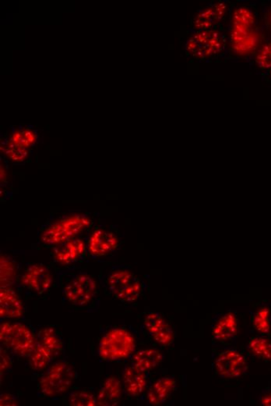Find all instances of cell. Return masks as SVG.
Listing matches in <instances>:
<instances>
[{"label":"cell","instance_id":"obj_3","mask_svg":"<svg viewBox=\"0 0 271 406\" xmlns=\"http://www.w3.org/2000/svg\"><path fill=\"white\" fill-rule=\"evenodd\" d=\"M0 340L15 354L30 356L37 340L27 326L22 324L3 323L0 326Z\"/></svg>","mask_w":271,"mask_h":406},{"label":"cell","instance_id":"obj_32","mask_svg":"<svg viewBox=\"0 0 271 406\" xmlns=\"http://www.w3.org/2000/svg\"><path fill=\"white\" fill-rule=\"evenodd\" d=\"M0 405H18L15 397L9 394H3L0 398Z\"/></svg>","mask_w":271,"mask_h":406},{"label":"cell","instance_id":"obj_25","mask_svg":"<svg viewBox=\"0 0 271 406\" xmlns=\"http://www.w3.org/2000/svg\"><path fill=\"white\" fill-rule=\"evenodd\" d=\"M1 150L4 154L13 162L22 163L29 156V149H23L13 143L9 137L1 142Z\"/></svg>","mask_w":271,"mask_h":406},{"label":"cell","instance_id":"obj_21","mask_svg":"<svg viewBox=\"0 0 271 406\" xmlns=\"http://www.w3.org/2000/svg\"><path fill=\"white\" fill-rule=\"evenodd\" d=\"M9 139L16 146L29 149L36 145L38 134L35 128L20 126L12 130Z\"/></svg>","mask_w":271,"mask_h":406},{"label":"cell","instance_id":"obj_33","mask_svg":"<svg viewBox=\"0 0 271 406\" xmlns=\"http://www.w3.org/2000/svg\"><path fill=\"white\" fill-rule=\"evenodd\" d=\"M270 76H271V72H270Z\"/></svg>","mask_w":271,"mask_h":406},{"label":"cell","instance_id":"obj_26","mask_svg":"<svg viewBox=\"0 0 271 406\" xmlns=\"http://www.w3.org/2000/svg\"><path fill=\"white\" fill-rule=\"evenodd\" d=\"M252 322L254 329L263 333L267 335L271 329V312L268 307H262L256 311L253 317Z\"/></svg>","mask_w":271,"mask_h":406},{"label":"cell","instance_id":"obj_10","mask_svg":"<svg viewBox=\"0 0 271 406\" xmlns=\"http://www.w3.org/2000/svg\"><path fill=\"white\" fill-rule=\"evenodd\" d=\"M22 283L30 290L42 294L49 290L54 278L47 267L42 264H33L24 271Z\"/></svg>","mask_w":271,"mask_h":406},{"label":"cell","instance_id":"obj_29","mask_svg":"<svg viewBox=\"0 0 271 406\" xmlns=\"http://www.w3.org/2000/svg\"><path fill=\"white\" fill-rule=\"evenodd\" d=\"M255 23V17L252 12L247 8L237 9L233 16V24L246 26L253 28Z\"/></svg>","mask_w":271,"mask_h":406},{"label":"cell","instance_id":"obj_24","mask_svg":"<svg viewBox=\"0 0 271 406\" xmlns=\"http://www.w3.org/2000/svg\"><path fill=\"white\" fill-rule=\"evenodd\" d=\"M249 349L253 354L265 361H271V342L263 337L253 338L249 340Z\"/></svg>","mask_w":271,"mask_h":406},{"label":"cell","instance_id":"obj_30","mask_svg":"<svg viewBox=\"0 0 271 406\" xmlns=\"http://www.w3.org/2000/svg\"><path fill=\"white\" fill-rule=\"evenodd\" d=\"M257 66L261 70L271 69V43H269L261 50L256 58Z\"/></svg>","mask_w":271,"mask_h":406},{"label":"cell","instance_id":"obj_7","mask_svg":"<svg viewBox=\"0 0 271 406\" xmlns=\"http://www.w3.org/2000/svg\"><path fill=\"white\" fill-rule=\"evenodd\" d=\"M96 290L97 284L93 278L88 274H77L65 285L64 294L70 303L84 306L91 302Z\"/></svg>","mask_w":271,"mask_h":406},{"label":"cell","instance_id":"obj_9","mask_svg":"<svg viewBox=\"0 0 271 406\" xmlns=\"http://www.w3.org/2000/svg\"><path fill=\"white\" fill-rule=\"evenodd\" d=\"M87 252L94 257H102L114 252L118 246L114 232L98 228L91 233L87 242Z\"/></svg>","mask_w":271,"mask_h":406},{"label":"cell","instance_id":"obj_31","mask_svg":"<svg viewBox=\"0 0 271 406\" xmlns=\"http://www.w3.org/2000/svg\"><path fill=\"white\" fill-rule=\"evenodd\" d=\"M0 356H1V366H0V371H1V375L3 373L8 370L11 366V360L8 353L1 348V353H0Z\"/></svg>","mask_w":271,"mask_h":406},{"label":"cell","instance_id":"obj_4","mask_svg":"<svg viewBox=\"0 0 271 406\" xmlns=\"http://www.w3.org/2000/svg\"><path fill=\"white\" fill-rule=\"evenodd\" d=\"M75 379V370L67 362L52 365L39 382V389L45 396L55 397L68 391Z\"/></svg>","mask_w":271,"mask_h":406},{"label":"cell","instance_id":"obj_22","mask_svg":"<svg viewBox=\"0 0 271 406\" xmlns=\"http://www.w3.org/2000/svg\"><path fill=\"white\" fill-rule=\"evenodd\" d=\"M29 357L31 368L35 370H42L47 368L51 359L54 356L46 347L37 340L35 348Z\"/></svg>","mask_w":271,"mask_h":406},{"label":"cell","instance_id":"obj_6","mask_svg":"<svg viewBox=\"0 0 271 406\" xmlns=\"http://www.w3.org/2000/svg\"><path fill=\"white\" fill-rule=\"evenodd\" d=\"M108 287L114 296L123 302H135L143 291L142 281L127 270L116 269L109 275Z\"/></svg>","mask_w":271,"mask_h":406},{"label":"cell","instance_id":"obj_8","mask_svg":"<svg viewBox=\"0 0 271 406\" xmlns=\"http://www.w3.org/2000/svg\"><path fill=\"white\" fill-rule=\"evenodd\" d=\"M215 368L217 375L223 378L240 377L247 371V361L240 352L228 350L217 356Z\"/></svg>","mask_w":271,"mask_h":406},{"label":"cell","instance_id":"obj_23","mask_svg":"<svg viewBox=\"0 0 271 406\" xmlns=\"http://www.w3.org/2000/svg\"><path fill=\"white\" fill-rule=\"evenodd\" d=\"M39 343L47 348L54 357L61 354L63 349L62 340L59 338L54 329H45L38 333Z\"/></svg>","mask_w":271,"mask_h":406},{"label":"cell","instance_id":"obj_11","mask_svg":"<svg viewBox=\"0 0 271 406\" xmlns=\"http://www.w3.org/2000/svg\"><path fill=\"white\" fill-rule=\"evenodd\" d=\"M145 327L155 342L163 346H169L174 342L173 329L165 322L161 314L150 313L144 319Z\"/></svg>","mask_w":271,"mask_h":406},{"label":"cell","instance_id":"obj_18","mask_svg":"<svg viewBox=\"0 0 271 406\" xmlns=\"http://www.w3.org/2000/svg\"><path fill=\"white\" fill-rule=\"evenodd\" d=\"M176 381L173 377L158 379L148 393V401L152 405H160L168 400L176 389Z\"/></svg>","mask_w":271,"mask_h":406},{"label":"cell","instance_id":"obj_28","mask_svg":"<svg viewBox=\"0 0 271 406\" xmlns=\"http://www.w3.org/2000/svg\"><path fill=\"white\" fill-rule=\"evenodd\" d=\"M69 404L75 406H95L97 398L87 391H76L69 398Z\"/></svg>","mask_w":271,"mask_h":406},{"label":"cell","instance_id":"obj_20","mask_svg":"<svg viewBox=\"0 0 271 406\" xmlns=\"http://www.w3.org/2000/svg\"><path fill=\"white\" fill-rule=\"evenodd\" d=\"M163 360L160 351L156 349H144L135 353L132 359V365L136 369L148 373L160 366Z\"/></svg>","mask_w":271,"mask_h":406},{"label":"cell","instance_id":"obj_27","mask_svg":"<svg viewBox=\"0 0 271 406\" xmlns=\"http://www.w3.org/2000/svg\"><path fill=\"white\" fill-rule=\"evenodd\" d=\"M1 288L9 287L17 276L16 266L8 257H1Z\"/></svg>","mask_w":271,"mask_h":406},{"label":"cell","instance_id":"obj_14","mask_svg":"<svg viewBox=\"0 0 271 406\" xmlns=\"http://www.w3.org/2000/svg\"><path fill=\"white\" fill-rule=\"evenodd\" d=\"M24 313L22 301L17 293L10 287L1 288L0 291V317L1 319L20 318Z\"/></svg>","mask_w":271,"mask_h":406},{"label":"cell","instance_id":"obj_15","mask_svg":"<svg viewBox=\"0 0 271 406\" xmlns=\"http://www.w3.org/2000/svg\"><path fill=\"white\" fill-rule=\"evenodd\" d=\"M227 6L224 3H217L208 6L198 14L194 20V27L199 31L211 30L226 15Z\"/></svg>","mask_w":271,"mask_h":406},{"label":"cell","instance_id":"obj_19","mask_svg":"<svg viewBox=\"0 0 271 406\" xmlns=\"http://www.w3.org/2000/svg\"><path fill=\"white\" fill-rule=\"evenodd\" d=\"M238 332V319L233 313L224 314L215 324L212 335L217 342H228L233 339Z\"/></svg>","mask_w":271,"mask_h":406},{"label":"cell","instance_id":"obj_13","mask_svg":"<svg viewBox=\"0 0 271 406\" xmlns=\"http://www.w3.org/2000/svg\"><path fill=\"white\" fill-rule=\"evenodd\" d=\"M87 251V245L80 239H72L58 245L54 250L57 263L68 265L80 259Z\"/></svg>","mask_w":271,"mask_h":406},{"label":"cell","instance_id":"obj_17","mask_svg":"<svg viewBox=\"0 0 271 406\" xmlns=\"http://www.w3.org/2000/svg\"><path fill=\"white\" fill-rule=\"evenodd\" d=\"M122 384L118 378L110 377L105 379L97 396V405L115 406L121 402Z\"/></svg>","mask_w":271,"mask_h":406},{"label":"cell","instance_id":"obj_1","mask_svg":"<svg viewBox=\"0 0 271 406\" xmlns=\"http://www.w3.org/2000/svg\"><path fill=\"white\" fill-rule=\"evenodd\" d=\"M136 348V340L132 333L124 329H114L102 338L98 354L103 360L115 361L128 358Z\"/></svg>","mask_w":271,"mask_h":406},{"label":"cell","instance_id":"obj_12","mask_svg":"<svg viewBox=\"0 0 271 406\" xmlns=\"http://www.w3.org/2000/svg\"><path fill=\"white\" fill-rule=\"evenodd\" d=\"M231 39L233 50L240 55L250 54L259 43V37L256 32L246 26L233 25Z\"/></svg>","mask_w":271,"mask_h":406},{"label":"cell","instance_id":"obj_16","mask_svg":"<svg viewBox=\"0 0 271 406\" xmlns=\"http://www.w3.org/2000/svg\"><path fill=\"white\" fill-rule=\"evenodd\" d=\"M147 384L146 373L138 370L133 365L125 368L123 372V386L129 396H141L146 389Z\"/></svg>","mask_w":271,"mask_h":406},{"label":"cell","instance_id":"obj_5","mask_svg":"<svg viewBox=\"0 0 271 406\" xmlns=\"http://www.w3.org/2000/svg\"><path fill=\"white\" fill-rule=\"evenodd\" d=\"M226 47V39L214 29L199 31L189 39L186 49L192 57L200 60L221 54Z\"/></svg>","mask_w":271,"mask_h":406},{"label":"cell","instance_id":"obj_2","mask_svg":"<svg viewBox=\"0 0 271 406\" xmlns=\"http://www.w3.org/2000/svg\"><path fill=\"white\" fill-rule=\"evenodd\" d=\"M91 220L84 214H72L52 223L42 235V241L47 245H59L75 239L88 227Z\"/></svg>","mask_w":271,"mask_h":406}]
</instances>
